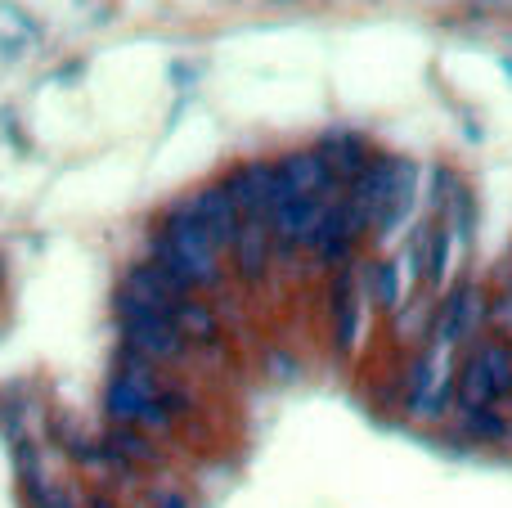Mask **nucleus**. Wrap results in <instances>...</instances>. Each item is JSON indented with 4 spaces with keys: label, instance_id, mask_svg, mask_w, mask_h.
<instances>
[{
    "label": "nucleus",
    "instance_id": "dca6fc26",
    "mask_svg": "<svg viewBox=\"0 0 512 508\" xmlns=\"http://www.w3.org/2000/svg\"><path fill=\"white\" fill-rule=\"evenodd\" d=\"M149 508H189L185 491H176V486H158V491L149 495Z\"/></svg>",
    "mask_w": 512,
    "mask_h": 508
},
{
    "label": "nucleus",
    "instance_id": "20e7f679",
    "mask_svg": "<svg viewBox=\"0 0 512 508\" xmlns=\"http://www.w3.org/2000/svg\"><path fill=\"white\" fill-rule=\"evenodd\" d=\"M486 320H490V302H486V293H481L477 284L454 288V293L441 302V315H436L432 347H441V351L459 347V342H468Z\"/></svg>",
    "mask_w": 512,
    "mask_h": 508
},
{
    "label": "nucleus",
    "instance_id": "f03ea898",
    "mask_svg": "<svg viewBox=\"0 0 512 508\" xmlns=\"http://www.w3.org/2000/svg\"><path fill=\"white\" fill-rule=\"evenodd\" d=\"M512 392V347L499 338L468 351L463 369L454 374V401L459 410H490Z\"/></svg>",
    "mask_w": 512,
    "mask_h": 508
},
{
    "label": "nucleus",
    "instance_id": "2eb2a0df",
    "mask_svg": "<svg viewBox=\"0 0 512 508\" xmlns=\"http://www.w3.org/2000/svg\"><path fill=\"white\" fill-rule=\"evenodd\" d=\"M490 324H495L499 333H512V288L499 302H490Z\"/></svg>",
    "mask_w": 512,
    "mask_h": 508
},
{
    "label": "nucleus",
    "instance_id": "423d86ee",
    "mask_svg": "<svg viewBox=\"0 0 512 508\" xmlns=\"http://www.w3.org/2000/svg\"><path fill=\"white\" fill-rule=\"evenodd\" d=\"M185 212L212 234L216 248H234V239H239V230H243V212H239V203L230 198L225 185L198 189V194L185 203Z\"/></svg>",
    "mask_w": 512,
    "mask_h": 508
},
{
    "label": "nucleus",
    "instance_id": "0eeeda50",
    "mask_svg": "<svg viewBox=\"0 0 512 508\" xmlns=\"http://www.w3.org/2000/svg\"><path fill=\"white\" fill-rule=\"evenodd\" d=\"M279 180H283V194L288 198H328V189L337 185L324 149L288 153V158L279 162Z\"/></svg>",
    "mask_w": 512,
    "mask_h": 508
},
{
    "label": "nucleus",
    "instance_id": "9b49d317",
    "mask_svg": "<svg viewBox=\"0 0 512 508\" xmlns=\"http://www.w3.org/2000/svg\"><path fill=\"white\" fill-rule=\"evenodd\" d=\"M400 266L396 261H373L369 270H364V297H369L378 311H396L400 306Z\"/></svg>",
    "mask_w": 512,
    "mask_h": 508
},
{
    "label": "nucleus",
    "instance_id": "4468645a",
    "mask_svg": "<svg viewBox=\"0 0 512 508\" xmlns=\"http://www.w3.org/2000/svg\"><path fill=\"white\" fill-rule=\"evenodd\" d=\"M108 446H113L122 459H140V464H153V459H158L153 441H144L140 432H131V428H117L113 437H108Z\"/></svg>",
    "mask_w": 512,
    "mask_h": 508
},
{
    "label": "nucleus",
    "instance_id": "7ed1b4c3",
    "mask_svg": "<svg viewBox=\"0 0 512 508\" xmlns=\"http://www.w3.org/2000/svg\"><path fill=\"white\" fill-rule=\"evenodd\" d=\"M122 333H126V347H131L135 356L153 360V365H171V360H180L194 347V342L176 329L171 315H153V311H122Z\"/></svg>",
    "mask_w": 512,
    "mask_h": 508
},
{
    "label": "nucleus",
    "instance_id": "1a4fd4ad",
    "mask_svg": "<svg viewBox=\"0 0 512 508\" xmlns=\"http://www.w3.org/2000/svg\"><path fill=\"white\" fill-rule=\"evenodd\" d=\"M234 261H239L243 279H261L265 266H270V252H274V234L270 221H243L239 239H234Z\"/></svg>",
    "mask_w": 512,
    "mask_h": 508
},
{
    "label": "nucleus",
    "instance_id": "ddd939ff",
    "mask_svg": "<svg viewBox=\"0 0 512 508\" xmlns=\"http://www.w3.org/2000/svg\"><path fill=\"white\" fill-rule=\"evenodd\" d=\"M463 428L472 432L477 441H499L508 432V419L490 405V410H463Z\"/></svg>",
    "mask_w": 512,
    "mask_h": 508
},
{
    "label": "nucleus",
    "instance_id": "f8f14e48",
    "mask_svg": "<svg viewBox=\"0 0 512 508\" xmlns=\"http://www.w3.org/2000/svg\"><path fill=\"white\" fill-rule=\"evenodd\" d=\"M176 329L185 333L189 342H216V333H221V324H216V311L207 302H194V297H185V302L176 306Z\"/></svg>",
    "mask_w": 512,
    "mask_h": 508
},
{
    "label": "nucleus",
    "instance_id": "39448f33",
    "mask_svg": "<svg viewBox=\"0 0 512 508\" xmlns=\"http://www.w3.org/2000/svg\"><path fill=\"white\" fill-rule=\"evenodd\" d=\"M333 203L337 198H283L270 212L274 248H315V234Z\"/></svg>",
    "mask_w": 512,
    "mask_h": 508
},
{
    "label": "nucleus",
    "instance_id": "9d476101",
    "mask_svg": "<svg viewBox=\"0 0 512 508\" xmlns=\"http://www.w3.org/2000/svg\"><path fill=\"white\" fill-rule=\"evenodd\" d=\"M324 158H328V167H333V176L337 180H360L364 171H369V153H364V144H360V135H346V131H333L324 140Z\"/></svg>",
    "mask_w": 512,
    "mask_h": 508
},
{
    "label": "nucleus",
    "instance_id": "f257e3e1",
    "mask_svg": "<svg viewBox=\"0 0 512 508\" xmlns=\"http://www.w3.org/2000/svg\"><path fill=\"white\" fill-rule=\"evenodd\" d=\"M149 261L167 270V275L176 279L189 297H194V288H216L221 284V248H216V239L185 212V207H176V216L167 221L162 239L153 243Z\"/></svg>",
    "mask_w": 512,
    "mask_h": 508
},
{
    "label": "nucleus",
    "instance_id": "6e6552de",
    "mask_svg": "<svg viewBox=\"0 0 512 508\" xmlns=\"http://www.w3.org/2000/svg\"><path fill=\"white\" fill-rule=\"evenodd\" d=\"M360 297L364 288L351 279V270H342L333 284V338L337 351H351L360 342Z\"/></svg>",
    "mask_w": 512,
    "mask_h": 508
}]
</instances>
